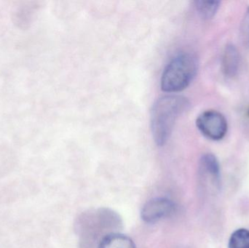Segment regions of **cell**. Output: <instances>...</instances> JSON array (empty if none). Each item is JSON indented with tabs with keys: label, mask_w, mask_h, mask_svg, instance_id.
I'll return each mask as SVG.
<instances>
[{
	"label": "cell",
	"mask_w": 249,
	"mask_h": 248,
	"mask_svg": "<svg viewBox=\"0 0 249 248\" xmlns=\"http://www.w3.org/2000/svg\"><path fill=\"white\" fill-rule=\"evenodd\" d=\"M189 106L188 99L177 95L163 96L155 102L151 112V129L158 146L166 143L171 136L176 121Z\"/></svg>",
	"instance_id": "cell-2"
},
{
	"label": "cell",
	"mask_w": 249,
	"mask_h": 248,
	"mask_svg": "<svg viewBox=\"0 0 249 248\" xmlns=\"http://www.w3.org/2000/svg\"><path fill=\"white\" fill-rule=\"evenodd\" d=\"M196 10L199 16L205 20L213 18L221 5L219 1H196Z\"/></svg>",
	"instance_id": "cell-9"
},
{
	"label": "cell",
	"mask_w": 249,
	"mask_h": 248,
	"mask_svg": "<svg viewBox=\"0 0 249 248\" xmlns=\"http://www.w3.org/2000/svg\"><path fill=\"white\" fill-rule=\"evenodd\" d=\"M98 248H136V246L130 237L118 232L105 237Z\"/></svg>",
	"instance_id": "cell-8"
},
{
	"label": "cell",
	"mask_w": 249,
	"mask_h": 248,
	"mask_svg": "<svg viewBox=\"0 0 249 248\" xmlns=\"http://www.w3.org/2000/svg\"><path fill=\"white\" fill-rule=\"evenodd\" d=\"M241 36L244 45L249 48V6L244 14L241 27Z\"/></svg>",
	"instance_id": "cell-11"
},
{
	"label": "cell",
	"mask_w": 249,
	"mask_h": 248,
	"mask_svg": "<svg viewBox=\"0 0 249 248\" xmlns=\"http://www.w3.org/2000/svg\"><path fill=\"white\" fill-rule=\"evenodd\" d=\"M198 71L197 58L190 52H181L168 63L160 80L161 89L167 93H177L187 88Z\"/></svg>",
	"instance_id": "cell-3"
},
{
	"label": "cell",
	"mask_w": 249,
	"mask_h": 248,
	"mask_svg": "<svg viewBox=\"0 0 249 248\" xmlns=\"http://www.w3.org/2000/svg\"><path fill=\"white\" fill-rule=\"evenodd\" d=\"M199 172L202 177L210 179L216 186L220 185V165L213 154L207 153L202 156L199 162Z\"/></svg>",
	"instance_id": "cell-7"
},
{
	"label": "cell",
	"mask_w": 249,
	"mask_h": 248,
	"mask_svg": "<svg viewBox=\"0 0 249 248\" xmlns=\"http://www.w3.org/2000/svg\"><path fill=\"white\" fill-rule=\"evenodd\" d=\"M196 126L202 135L213 141L223 139L228 131V120L216 110H207L200 114L196 119Z\"/></svg>",
	"instance_id": "cell-4"
},
{
	"label": "cell",
	"mask_w": 249,
	"mask_h": 248,
	"mask_svg": "<svg viewBox=\"0 0 249 248\" xmlns=\"http://www.w3.org/2000/svg\"><path fill=\"white\" fill-rule=\"evenodd\" d=\"M241 57L236 47L229 44L225 47L221 61L222 73L228 78H234L241 69Z\"/></svg>",
	"instance_id": "cell-6"
},
{
	"label": "cell",
	"mask_w": 249,
	"mask_h": 248,
	"mask_svg": "<svg viewBox=\"0 0 249 248\" xmlns=\"http://www.w3.org/2000/svg\"><path fill=\"white\" fill-rule=\"evenodd\" d=\"M228 248H249V230L238 229L230 237Z\"/></svg>",
	"instance_id": "cell-10"
},
{
	"label": "cell",
	"mask_w": 249,
	"mask_h": 248,
	"mask_svg": "<svg viewBox=\"0 0 249 248\" xmlns=\"http://www.w3.org/2000/svg\"><path fill=\"white\" fill-rule=\"evenodd\" d=\"M174 202L167 198H155L148 201L142 210V218L145 222L152 224L170 216L175 211Z\"/></svg>",
	"instance_id": "cell-5"
},
{
	"label": "cell",
	"mask_w": 249,
	"mask_h": 248,
	"mask_svg": "<svg viewBox=\"0 0 249 248\" xmlns=\"http://www.w3.org/2000/svg\"><path fill=\"white\" fill-rule=\"evenodd\" d=\"M76 226L82 248H98L105 237L118 232L122 221L114 211L101 208L83 214Z\"/></svg>",
	"instance_id": "cell-1"
},
{
	"label": "cell",
	"mask_w": 249,
	"mask_h": 248,
	"mask_svg": "<svg viewBox=\"0 0 249 248\" xmlns=\"http://www.w3.org/2000/svg\"><path fill=\"white\" fill-rule=\"evenodd\" d=\"M248 116H249V111H248Z\"/></svg>",
	"instance_id": "cell-12"
}]
</instances>
